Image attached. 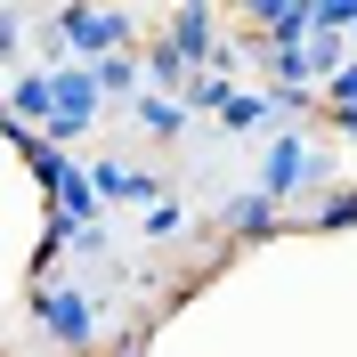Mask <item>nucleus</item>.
I'll return each instance as SVG.
<instances>
[{
	"mask_svg": "<svg viewBox=\"0 0 357 357\" xmlns=\"http://www.w3.org/2000/svg\"><path fill=\"white\" fill-rule=\"evenodd\" d=\"M41 325L57 341H89V301H73V292H49L41 301Z\"/></svg>",
	"mask_w": 357,
	"mask_h": 357,
	"instance_id": "nucleus-2",
	"label": "nucleus"
},
{
	"mask_svg": "<svg viewBox=\"0 0 357 357\" xmlns=\"http://www.w3.org/2000/svg\"><path fill=\"white\" fill-rule=\"evenodd\" d=\"M325 220H357V195H333V203H325Z\"/></svg>",
	"mask_w": 357,
	"mask_h": 357,
	"instance_id": "nucleus-8",
	"label": "nucleus"
},
{
	"mask_svg": "<svg viewBox=\"0 0 357 357\" xmlns=\"http://www.w3.org/2000/svg\"><path fill=\"white\" fill-rule=\"evenodd\" d=\"M292 178H301V146H292V138H284V146H276V155H268V187H276V195H284Z\"/></svg>",
	"mask_w": 357,
	"mask_h": 357,
	"instance_id": "nucleus-5",
	"label": "nucleus"
},
{
	"mask_svg": "<svg viewBox=\"0 0 357 357\" xmlns=\"http://www.w3.org/2000/svg\"><path fill=\"white\" fill-rule=\"evenodd\" d=\"M138 122H146V130H155V138H171L178 122H187V114H178L171 98H146V106H138Z\"/></svg>",
	"mask_w": 357,
	"mask_h": 357,
	"instance_id": "nucleus-6",
	"label": "nucleus"
},
{
	"mask_svg": "<svg viewBox=\"0 0 357 357\" xmlns=\"http://www.w3.org/2000/svg\"><path fill=\"white\" fill-rule=\"evenodd\" d=\"M49 98H57L49 130H57V138H73V130L89 122V106H98V82H89V73H66V82H49Z\"/></svg>",
	"mask_w": 357,
	"mask_h": 357,
	"instance_id": "nucleus-1",
	"label": "nucleus"
},
{
	"mask_svg": "<svg viewBox=\"0 0 357 357\" xmlns=\"http://www.w3.org/2000/svg\"><path fill=\"white\" fill-rule=\"evenodd\" d=\"M66 33L98 57V41H114V33H122V17H82V8H66Z\"/></svg>",
	"mask_w": 357,
	"mask_h": 357,
	"instance_id": "nucleus-3",
	"label": "nucleus"
},
{
	"mask_svg": "<svg viewBox=\"0 0 357 357\" xmlns=\"http://www.w3.org/2000/svg\"><path fill=\"white\" fill-rule=\"evenodd\" d=\"M17 114H41V122L57 114V98H49V82H41V73H24V82H17Z\"/></svg>",
	"mask_w": 357,
	"mask_h": 357,
	"instance_id": "nucleus-4",
	"label": "nucleus"
},
{
	"mask_svg": "<svg viewBox=\"0 0 357 357\" xmlns=\"http://www.w3.org/2000/svg\"><path fill=\"white\" fill-rule=\"evenodd\" d=\"M260 114H268V106H252V98H227V130H252Z\"/></svg>",
	"mask_w": 357,
	"mask_h": 357,
	"instance_id": "nucleus-7",
	"label": "nucleus"
}]
</instances>
